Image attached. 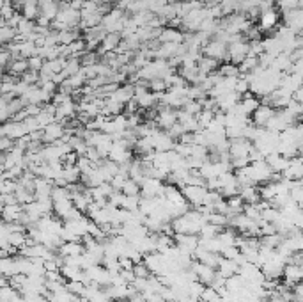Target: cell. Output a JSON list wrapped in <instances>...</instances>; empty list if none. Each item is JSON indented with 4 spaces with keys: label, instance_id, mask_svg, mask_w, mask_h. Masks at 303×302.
Returning <instances> with one entry per match:
<instances>
[{
    "label": "cell",
    "instance_id": "6da1fadb",
    "mask_svg": "<svg viewBox=\"0 0 303 302\" xmlns=\"http://www.w3.org/2000/svg\"><path fill=\"white\" fill-rule=\"evenodd\" d=\"M207 189L204 185H186L183 189V194L185 197L190 201V203L194 204V206H202V204L206 203V197H207Z\"/></svg>",
    "mask_w": 303,
    "mask_h": 302
},
{
    "label": "cell",
    "instance_id": "7a4b0ae2",
    "mask_svg": "<svg viewBox=\"0 0 303 302\" xmlns=\"http://www.w3.org/2000/svg\"><path fill=\"white\" fill-rule=\"evenodd\" d=\"M284 283L289 284L291 288H295L296 284L302 283L303 281V270L302 266L298 265V263H287L286 268H284Z\"/></svg>",
    "mask_w": 303,
    "mask_h": 302
},
{
    "label": "cell",
    "instance_id": "3957f363",
    "mask_svg": "<svg viewBox=\"0 0 303 302\" xmlns=\"http://www.w3.org/2000/svg\"><path fill=\"white\" fill-rule=\"evenodd\" d=\"M85 253V245L80 244V242H64L59 249V254L64 258L69 256H82Z\"/></svg>",
    "mask_w": 303,
    "mask_h": 302
},
{
    "label": "cell",
    "instance_id": "277c9868",
    "mask_svg": "<svg viewBox=\"0 0 303 302\" xmlns=\"http://www.w3.org/2000/svg\"><path fill=\"white\" fill-rule=\"evenodd\" d=\"M216 270L224 275L225 279H229V277H233V275H236L239 272V263L236 260H227V258L222 256V262H220Z\"/></svg>",
    "mask_w": 303,
    "mask_h": 302
},
{
    "label": "cell",
    "instance_id": "5b68a950",
    "mask_svg": "<svg viewBox=\"0 0 303 302\" xmlns=\"http://www.w3.org/2000/svg\"><path fill=\"white\" fill-rule=\"evenodd\" d=\"M278 23V14L268 9V11H263V16H261V31H271L273 27H277Z\"/></svg>",
    "mask_w": 303,
    "mask_h": 302
},
{
    "label": "cell",
    "instance_id": "8992f818",
    "mask_svg": "<svg viewBox=\"0 0 303 302\" xmlns=\"http://www.w3.org/2000/svg\"><path fill=\"white\" fill-rule=\"evenodd\" d=\"M275 117V111H273V107H259L257 111L254 112V119L255 123H259V124H266L269 123V121Z\"/></svg>",
    "mask_w": 303,
    "mask_h": 302
},
{
    "label": "cell",
    "instance_id": "52a82bcc",
    "mask_svg": "<svg viewBox=\"0 0 303 302\" xmlns=\"http://www.w3.org/2000/svg\"><path fill=\"white\" fill-rule=\"evenodd\" d=\"M101 43H103V50L112 52V50H117L119 43H121V38H119L117 32H110V34L105 36V39L101 41Z\"/></svg>",
    "mask_w": 303,
    "mask_h": 302
},
{
    "label": "cell",
    "instance_id": "ba28073f",
    "mask_svg": "<svg viewBox=\"0 0 303 302\" xmlns=\"http://www.w3.org/2000/svg\"><path fill=\"white\" fill-rule=\"evenodd\" d=\"M27 68L29 66V61H25V59H13V64H11V73L13 75H22V73H25Z\"/></svg>",
    "mask_w": 303,
    "mask_h": 302
},
{
    "label": "cell",
    "instance_id": "9c48e42d",
    "mask_svg": "<svg viewBox=\"0 0 303 302\" xmlns=\"http://www.w3.org/2000/svg\"><path fill=\"white\" fill-rule=\"evenodd\" d=\"M133 272H135V277H140V279H147V277H151L149 266L145 265L144 262L135 263V266H133Z\"/></svg>",
    "mask_w": 303,
    "mask_h": 302
},
{
    "label": "cell",
    "instance_id": "30bf717a",
    "mask_svg": "<svg viewBox=\"0 0 303 302\" xmlns=\"http://www.w3.org/2000/svg\"><path fill=\"white\" fill-rule=\"evenodd\" d=\"M160 39L163 43H177V41H181V34L176 31H163L162 36H160Z\"/></svg>",
    "mask_w": 303,
    "mask_h": 302
},
{
    "label": "cell",
    "instance_id": "8fae6325",
    "mask_svg": "<svg viewBox=\"0 0 303 302\" xmlns=\"http://www.w3.org/2000/svg\"><path fill=\"white\" fill-rule=\"evenodd\" d=\"M222 256L227 258V260H237V258L241 256V249L237 247V245H231V247H225L222 251Z\"/></svg>",
    "mask_w": 303,
    "mask_h": 302
},
{
    "label": "cell",
    "instance_id": "7c38bea8",
    "mask_svg": "<svg viewBox=\"0 0 303 302\" xmlns=\"http://www.w3.org/2000/svg\"><path fill=\"white\" fill-rule=\"evenodd\" d=\"M298 265L302 266V270H303V253L300 254V260H298Z\"/></svg>",
    "mask_w": 303,
    "mask_h": 302
},
{
    "label": "cell",
    "instance_id": "4fadbf2b",
    "mask_svg": "<svg viewBox=\"0 0 303 302\" xmlns=\"http://www.w3.org/2000/svg\"><path fill=\"white\" fill-rule=\"evenodd\" d=\"M117 302H132L130 299H121V301H117Z\"/></svg>",
    "mask_w": 303,
    "mask_h": 302
}]
</instances>
